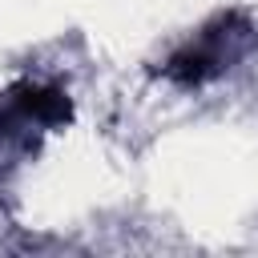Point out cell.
Returning a JSON list of instances; mask_svg holds the SVG:
<instances>
[{"mask_svg": "<svg viewBox=\"0 0 258 258\" xmlns=\"http://www.w3.org/2000/svg\"><path fill=\"white\" fill-rule=\"evenodd\" d=\"M230 28H234V20H222L218 28H206L198 36V44L181 48L165 64V77H173L177 85H202V81L218 77L226 69V60L234 56V36L238 32H230Z\"/></svg>", "mask_w": 258, "mask_h": 258, "instance_id": "cell-1", "label": "cell"}]
</instances>
